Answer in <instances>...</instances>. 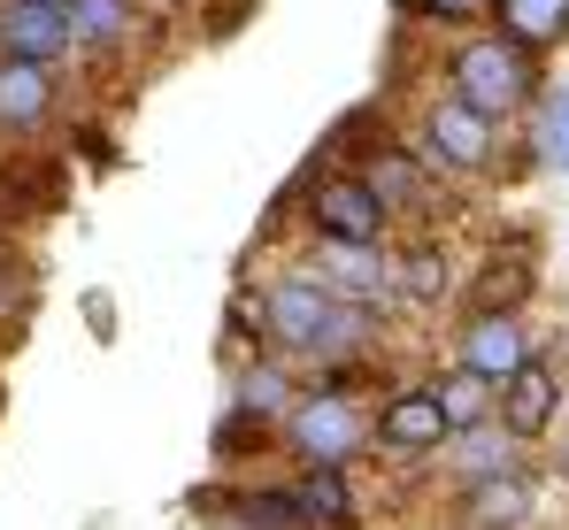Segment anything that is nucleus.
I'll return each instance as SVG.
<instances>
[{
	"instance_id": "4be33fe9",
	"label": "nucleus",
	"mask_w": 569,
	"mask_h": 530,
	"mask_svg": "<svg viewBox=\"0 0 569 530\" xmlns=\"http://www.w3.org/2000/svg\"><path fill=\"white\" fill-rule=\"evenodd\" d=\"M431 392H439V408H447V423H455V431H470V423H485V416H492V384H485V377H470L462 361H447V369L431 377Z\"/></svg>"
},
{
	"instance_id": "39448f33",
	"label": "nucleus",
	"mask_w": 569,
	"mask_h": 530,
	"mask_svg": "<svg viewBox=\"0 0 569 530\" xmlns=\"http://www.w3.org/2000/svg\"><path fill=\"white\" fill-rule=\"evenodd\" d=\"M447 439H455V423H447L431 377L385 384L378 400H370V461H385V469H431Z\"/></svg>"
},
{
	"instance_id": "ddd939ff",
	"label": "nucleus",
	"mask_w": 569,
	"mask_h": 530,
	"mask_svg": "<svg viewBox=\"0 0 569 530\" xmlns=\"http://www.w3.org/2000/svg\"><path fill=\"white\" fill-rule=\"evenodd\" d=\"M292 392H300V369L270 347H247L231 353V369H223V408L231 416H247V423H270L278 431V416L292 408Z\"/></svg>"
},
{
	"instance_id": "9b49d317",
	"label": "nucleus",
	"mask_w": 569,
	"mask_h": 530,
	"mask_svg": "<svg viewBox=\"0 0 569 530\" xmlns=\"http://www.w3.org/2000/svg\"><path fill=\"white\" fill-rule=\"evenodd\" d=\"M308 277L339 300L392 308V254L370 247V239H308Z\"/></svg>"
},
{
	"instance_id": "a878e982",
	"label": "nucleus",
	"mask_w": 569,
	"mask_h": 530,
	"mask_svg": "<svg viewBox=\"0 0 569 530\" xmlns=\"http://www.w3.org/2000/svg\"><path fill=\"white\" fill-rule=\"evenodd\" d=\"M139 8H186V0H139Z\"/></svg>"
},
{
	"instance_id": "f3484780",
	"label": "nucleus",
	"mask_w": 569,
	"mask_h": 530,
	"mask_svg": "<svg viewBox=\"0 0 569 530\" xmlns=\"http://www.w3.org/2000/svg\"><path fill=\"white\" fill-rule=\"evenodd\" d=\"M192 508H200V523H208V530H300L284 484H223V492L200 484Z\"/></svg>"
},
{
	"instance_id": "f257e3e1",
	"label": "nucleus",
	"mask_w": 569,
	"mask_h": 530,
	"mask_svg": "<svg viewBox=\"0 0 569 530\" xmlns=\"http://www.w3.org/2000/svg\"><path fill=\"white\" fill-rule=\"evenodd\" d=\"M254 323H262V347L284 353L292 369L370 361L378 339H385V308H362V300L323 292L308 269H278V277L254 284Z\"/></svg>"
},
{
	"instance_id": "423d86ee",
	"label": "nucleus",
	"mask_w": 569,
	"mask_h": 530,
	"mask_svg": "<svg viewBox=\"0 0 569 530\" xmlns=\"http://www.w3.org/2000/svg\"><path fill=\"white\" fill-rule=\"evenodd\" d=\"M347 170H355L385 200V216H392V223H439L447 177H439L423 154H416V147H408V131H378L362 154H347Z\"/></svg>"
},
{
	"instance_id": "aec40b11",
	"label": "nucleus",
	"mask_w": 569,
	"mask_h": 530,
	"mask_svg": "<svg viewBox=\"0 0 569 530\" xmlns=\"http://www.w3.org/2000/svg\"><path fill=\"white\" fill-rule=\"evenodd\" d=\"M508 461H523V439H508V431L485 416V423H470V431H455V439L439 446L431 469H447V484H477V477H492V469H508Z\"/></svg>"
},
{
	"instance_id": "20e7f679",
	"label": "nucleus",
	"mask_w": 569,
	"mask_h": 530,
	"mask_svg": "<svg viewBox=\"0 0 569 530\" xmlns=\"http://www.w3.org/2000/svg\"><path fill=\"white\" fill-rule=\"evenodd\" d=\"M439 177H462V184H492L508 170V131L485 123L477 108H462L455 92H431L423 116H416V139H408Z\"/></svg>"
},
{
	"instance_id": "bb28decb",
	"label": "nucleus",
	"mask_w": 569,
	"mask_h": 530,
	"mask_svg": "<svg viewBox=\"0 0 569 530\" xmlns=\"http://www.w3.org/2000/svg\"><path fill=\"white\" fill-rule=\"evenodd\" d=\"M562 416H569V408H562ZM562 477H569V439H562Z\"/></svg>"
},
{
	"instance_id": "7ed1b4c3",
	"label": "nucleus",
	"mask_w": 569,
	"mask_h": 530,
	"mask_svg": "<svg viewBox=\"0 0 569 530\" xmlns=\"http://www.w3.org/2000/svg\"><path fill=\"white\" fill-rule=\"evenodd\" d=\"M278 453L292 469H355V461H370V392L331 384V377H300L292 408L278 416Z\"/></svg>"
},
{
	"instance_id": "6e6552de",
	"label": "nucleus",
	"mask_w": 569,
	"mask_h": 530,
	"mask_svg": "<svg viewBox=\"0 0 569 530\" xmlns=\"http://www.w3.org/2000/svg\"><path fill=\"white\" fill-rule=\"evenodd\" d=\"M462 316H485V308H531L539 300V239L531 231H508L492 239L477 262H462Z\"/></svg>"
},
{
	"instance_id": "6ab92c4d",
	"label": "nucleus",
	"mask_w": 569,
	"mask_h": 530,
	"mask_svg": "<svg viewBox=\"0 0 569 530\" xmlns=\"http://www.w3.org/2000/svg\"><path fill=\"white\" fill-rule=\"evenodd\" d=\"M485 23L516 47H531L539 62L569 47V0H485Z\"/></svg>"
},
{
	"instance_id": "1a4fd4ad",
	"label": "nucleus",
	"mask_w": 569,
	"mask_h": 530,
	"mask_svg": "<svg viewBox=\"0 0 569 530\" xmlns=\"http://www.w3.org/2000/svg\"><path fill=\"white\" fill-rule=\"evenodd\" d=\"M531 308H485V316H462L455 323V361L485 377V384H500V377H516L523 361H531Z\"/></svg>"
},
{
	"instance_id": "0eeeda50",
	"label": "nucleus",
	"mask_w": 569,
	"mask_h": 530,
	"mask_svg": "<svg viewBox=\"0 0 569 530\" xmlns=\"http://www.w3.org/2000/svg\"><path fill=\"white\" fill-rule=\"evenodd\" d=\"M569 408V377H562V353L555 347H531V361L516 369V377H500L492 384V423L508 431V439L539 446L555 423H562Z\"/></svg>"
},
{
	"instance_id": "dca6fc26",
	"label": "nucleus",
	"mask_w": 569,
	"mask_h": 530,
	"mask_svg": "<svg viewBox=\"0 0 569 530\" xmlns=\"http://www.w3.org/2000/svg\"><path fill=\"white\" fill-rule=\"evenodd\" d=\"M147 23H154V8H139V0H70V47L86 62H123Z\"/></svg>"
},
{
	"instance_id": "9d476101",
	"label": "nucleus",
	"mask_w": 569,
	"mask_h": 530,
	"mask_svg": "<svg viewBox=\"0 0 569 530\" xmlns=\"http://www.w3.org/2000/svg\"><path fill=\"white\" fill-rule=\"evenodd\" d=\"M392 254V300L400 308H447L455 300V284H462V262H455V247H447V231L439 223H416L400 247H385Z\"/></svg>"
},
{
	"instance_id": "2eb2a0df",
	"label": "nucleus",
	"mask_w": 569,
	"mask_h": 530,
	"mask_svg": "<svg viewBox=\"0 0 569 530\" xmlns=\"http://www.w3.org/2000/svg\"><path fill=\"white\" fill-rule=\"evenodd\" d=\"M0 54L62 70L78 54L70 47V8H54V0H0Z\"/></svg>"
},
{
	"instance_id": "f8f14e48",
	"label": "nucleus",
	"mask_w": 569,
	"mask_h": 530,
	"mask_svg": "<svg viewBox=\"0 0 569 530\" xmlns=\"http://www.w3.org/2000/svg\"><path fill=\"white\" fill-rule=\"evenodd\" d=\"M455 523L462 530H531L539 523V469H523V461H508V469H492V477H477V484H455Z\"/></svg>"
},
{
	"instance_id": "4468645a",
	"label": "nucleus",
	"mask_w": 569,
	"mask_h": 530,
	"mask_svg": "<svg viewBox=\"0 0 569 530\" xmlns=\"http://www.w3.org/2000/svg\"><path fill=\"white\" fill-rule=\"evenodd\" d=\"M62 123V70L0 54V139H39Z\"/></svg>"
},
{
	"instance_id": "412c9836",
	"label": "nucleus",
	"mask_w": 569,
	"mask_h": 530,
	"mask_svg": "<svg viewBox=\"0 0 569 530\" xmlns=\"http://www.w3.org/2000/svg\"><path fill=\"white\" fill-rule=\"evenodd\" d=\"M531 170L539 177H569V78H547L531 100Z\"/></svg>"
},
{
	"instance_id": "cd10ccee",
	"label": "nucleus",
	"mask_w": 569,
	"mask_h": 530,
	"mask_svg": "<svg viewBox=\"0 0 569 530\" xmlns=\"http://www.w3.org/2000/svg\"><path fill=\"white\" fill-rule=\"evenodd\" d=\"M54 8H70V0H54Z\"/></svg>"
},
{
	"instance_id": "f03ea898",
	"label": "nucleus",
	"mask_w": 569,
	"mask_h": 530,
	"mask_svg": "<svg viewBox=\"0 0 569 530\" xmlns=\"http://www.w3.org/2000/svg\"><path fill=\"white\" fill-rule=\"evenodd\" d=\"M447 92L477 108L485 123H516V116H531V100L547 86V62L531 54V47H516V39H500L492 23H477V31H455V47H447Z\"/></svg>"
},
{
	"instance_id": "a211bd4d",
	"label": "nucleus",
	"mask_w": 569,
	"mask_h": 530,
	"mask_svg": "<svg viewBox=\"0 0 569 530\" xmlns=\"http://www.w3.org/2000/svg\"><path fill=\"white\" fill-rule=\"evenodd\" d=\"M284 492H292L300 530H362L355 469H292V477H284Z\"/></svg>"
},
{
	"instance_id": "b1692460",
	"label": "nucleus",
	"mask_w": 569,
	"mask_h": 530,
	"mask_svg": "<svg viewBox=\"0 0 569 530\" xmlns=\"http://www.w3.org/2000/svg\"><path fill=\"white\" fill-rule=\"evenodd\" d=\"M31 300H39V292H31V277H23L16 262H0V347H8V339L23 331V316H31Z\"/></svg>"
},
{
	"instance_id": "5701e85b",
	"label": "nucleus",
	"mask_w": 569,
	"mask_h": 530,
	"mask_svg": "<svg viewBox=\"0 0 569 530\" xmlns=\"http://www.w3.org/2000/svg\"><path fill=\"white\" fill-rule=\"evenodd\" d=\"M408 23H431V31H477L485 23V0H392Z\"/></svg>"
},
{
	"instance_id": "393cba45",
	"label": "nucleus",
	"mask_w": 569,
	"mask_h": 530,
	"mask_svg": "<svg viewBox=\"0 0 569 530\" xmlns=\"http://www.w3.org/2000/svg\"><path fill=\"white\" fill-rule=\"evenodd\" d=\"M86 323H93V339H116V300L108 292H86Z\"/></svg>"
}]
</instances>
